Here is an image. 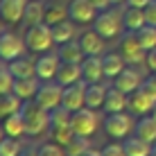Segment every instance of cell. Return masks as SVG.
I'll list each match as a JSON object with an SVG mask.
<instances>
[{
    "instance_id": "6da1fadb",
    "label": "cell",
    "mask_w": 156,
    "mask_h": 156,
    "mask_svg": "<svg viewBox=\"0 0 156 156\" xmlns=\"http://www.w3.org/2000/svg\"><path fill=\"white\" fill-rule=\"evenodd\" d=\"M23 118H25V131L27 136H41L50 129V111L43 109L36 100H27L23 102Z\"/></svg>"
},
{
    "instance_id": "7a4b0ae2",
    "label": "cell",
    "mask_w": 156,
    "mask_h": 156,
    "mask_svg": "<svg viewBox=\"0 0 156 156\" xmlns=\"http://www.w3.org/2000/svg\"><path fill=\"white\" fill-rule=\"evenodd\" d=\"M104 131L106 136H111L113 140H125L136 131V122H133V113H109L104 120Z\"/></svg>"
},
{
    "instance_id": "3957f363",
    "label": "cell",
    "mask_w": 156,
    "mask_h": 156,
    "mask_svg": "<svg viewBox=\"0 0 156 156\" xmlns=\"http://www.w3.org/2000/svg\"><path fill=\"white\" fill-rule=\"evenodd\" d=\"M25 43L32 52H50V48L55 45V36H52V27L48 23L32 25L25 34Z\"/></svg>"
},
{
    "instance_id": "277c9868",
    "label": "cell",
    "mask_w": 156,
    "mask_h": 156,
    "mask_svg": "<svg viewBox=\"0 0 156 156\" xmlns=\"http://www.w3.org/2000/svg\"><path fill=\"white\" fill-rule=\"evenodd\" d=\"M75 136H86L90 138L95 131H98L100 127V118H98V111L95 109H88V106H84V109L79 111H73V122H70Z\"/></svg>"
},
{
    "instance_id": "5b68a950",
    "label": "cell",
    "mask_w": 156,
    "mask_h": 156,
    "mask_svg": "<svg viewBox=\"0 0 156 156\" xmlns=\"http://www.w3.org/2000/svg\"><path fill=\"white\" fill-rule=\"evenodd\" d=\"M118 52L125 57L127 66H143L145 59H147V50L140 45V41H138L136 32H129L127 36H122L120 50H118Z\"/></svg>"
},
{
    "instance_id": "8992f818",
    "label": "cell",
    "mask_w": 156,
    "mask_h": 156,
    "mask_svg": "<svg viewBox=\"0 0 156 156\" xmlns=\"http://www.w3.org/2000/svg\"><path fill=\"white\" fill-rule=\"evenodd\" d=\"M122 16H118L115 12H111V9H104V12L98 14V18L93 20V30L98 32L100 36H104V39H113L122 32Z\"/></svg>"
},
{
    "instance_id": "52a82bcc",
    "label": "cell",
    "mask_w": 156,
    "mask_h": 156,
    "mask_svg": "<svg viewBox=\"0 0 156 156\" xmlns=\"http://www.w3.org/2000/svg\"><path fill=\"white\" fill-rule=\"evenodd\" d=\"M25 48H27V43L20 39L16 32H0V59L2 61H14V59L23 57Z\"/></svg>"
},
{
    "instance_id": "ba28073f",
    "label": "cell",
    "mask_w": 156,
    "mask_h": 156,
    "mask_svg": "<svg viewBox=\"0 0 156 156\" xmlns=\"http://www.w3.org/2000/svg\"><path fill=\"white\" fill-rule=\"evenodd\" d=\"M156 106V98L149 93L147 88H136L133 93H129V102H127V111H131L133 115H149Z\"/></svg>"
},
{
    "instance_id": "9c48e42d",
    "label": "cell",
    "mask_w": 156,
    "mask_h": 156,
    "mask_svg": "<svg viewBox=\"0 0 156 156\" xmlns=\"http://www.w3.org/2000/svg\"><path fill=\"white\" fill-rule=\"evenodd\" d=\"M34 100L48 111L57 109V106H61V102H63V86L59 82H43Z\"/></svg>"
},
{
    "instance_id": "30bf717a",
    "label": "cell",
    "mask_w": 156,
    "mask_h": 156,
    "mask_svg": "<svg viewBox=\"0 0 156 156\" xmlns=\"http://www.w3.org/2000/svg\"><path fill=\"white\" fill-rule=\"evenodd\" d=\"M98 12L100 9L90 0H73L68 5V16L77 25H93V20L98 18Z\"/></svg>"
},
{
    "instance_id": "8fae6325",
    "label": "cell",
    "mask_w": 156,
    "mask_h": 156,
    "mask_svg": "<svg viewBox=\"0 0 156 156\" xmlns=\"http://www.w3.org/2000/svg\"><path fill=\"white\" fill-rule=\"evenodd\" d=\"M145 79H147V77H143V73L138 70V66H127L125 70L113 79V86H115V88H120L122 93H133L136 88H140V86H143Z\"/></svg>"
},
{
    "instance_id": "7c38bea8",
    "label": "cell",
    "mask_w": 156,
    "mask_h": 156,
    "mask_svg": "<svg viewBox=\"0 0 156 156\" xmlns=\"http://www.w3.org/2000/svg\"><path fill=\"white\" fill-rule=\"evenodd\" d=\"M59 66H61V57L52 55V52H43V57L36 59V77L41 82H55Z\"/></svg>"
},
{
    "instance_id": "4fadbf2b",
    "label": "cell",
    "mask_w": 156,
    "mask_h": 156,
    "mask_svg": "<svg viewBox=\"0 0 156 156\" xmlns=\"http://www.w3.org/2000/svg\"><path fill=\"white\" fill-rule=\"evenodd\" d=\"M86 84L84 79L73 86H63V102L61 104L66 106L68 111H79L86 106Z\"/></svg>"
},
{
    "instance_id": "5bb4252c",
    "label": "cell",
    "mask_w": 156,
    "mask_h": 156,
    "mask_svg": "<svg viewBox=\"0 0 156 156\" xmlns=\"http://www.w3.org/2000/svg\"><path fill=\"white\" fill-rule=\"evenodd\" d=\"M30 0H0V18L9 25H16L23 20L25 7Z\"/></svg>"
},
{
    "instance_id": "9a60e30c",
    "label": "cell",
    "mask_w": 156,
    "mask_h": 156,
    "mask_svg": "<svg viewBox=\"0 0 156 156\" xmlns=\"http://www.w3.org/2000/svg\"><path fill=\"white\" fill-rule=\"evenodd\" d=\"M84 79V73H82V63H68V61H61L59 66V73H57V82L61 86H73L77 82Z\"/></svg>"
},
{
    "instance_id": "2e32d148",
    "label": "cell",
    "mask_w": 156,
    "mask_h": 156,
    "mask_svg": "<svg viewBox=\"0 0 156 156\" xmlns=\"http://www.w3.org/2000/svg\"><path fill=\"white\" fill-rule=\"evenodd\" d=\"M79 43H82V50H84L86 57H100L104 52V36H100L95 30L84 32Z\"/></svg>"
},
{
    "instance_id": "e0dca14e",
    "label": "cell",
    "mask_w": 156,
    "mask_h": 156,
    "mask_svg": "<svg viewBox=\"0 0 156 156\" xmlns=\"http://www.w3.org/2000/svg\"><path fill=\"white\" fill-rule=\"evenodd\" d=\"M41 79L39 77H23V79H16L14 82V93L18 95L23 102H27V100H34L36 98V93H39V88H41Z\"/></svg>"
},
{
    "instance_id": "ac0fdd59",
    "label": "cell",
    "mask_w": 156,
    "mask_h": 156,
    "mask_svg": "<svg viewBox=\"0 0 156 156\" xmlns=\"http://www.w3.org/2000/svg\"><path fill=\"white\" fill-rule=\"evenodd\" d=\"M82 73L86 84H100L104 77V66H102L100 57H86L82 61Z\"/></svg>"
},
{
    "instance_id": "d6986e66",
    "label": "cell",
    "mask_w": 156,
    "mask_h": 156,
    "mask_svg": "<svg viewBox=\"0 0 156 156\" xmlns=\"http://www.w3.org/2000/svg\"><path fill=\"white\" fill-rule=\"evenodd\" d=\"M127 102H129V93H122L120 88L111 86L109 93H106V100H104V111H106V113H120V111H127Z\"/></svg>"
},
{
    "instance_id": "ffe728a7",
    "label": "cell",
    "mask_w": 156,
    "mask_h": 156,
    "mask_svg": "<svg viewBox=\"0 0 156 156\" xmlns=\"http://www.w3.org/2000/svg\"><path fill=\"white\" fill-rule=\"evenodd\" d=\"M125 152L127 156H152V149H154V145L152 143H147V140H143L140 136H136V133H131L129 138H125Z\"/></svg>"
},
{
    "instance_id": "44dd1931",
    "label": "cell",
    "mask_w": 156,
    "mask_h": 156,
    "mask_svg": "<svg viewBox=\"0 0 156 156\" xmlns=\"http://www.w3.org/2000/svg\"><path fill=\"white\" fill-rule=\"evenodd\" d=\"M102 66H104V77L115 79L118 75L127 68V61L120 52H109L106 57H102Z\"/></svg>"
},
{
    "instance_id": "7402d4cb",
    "label": "cell",
    "mask_w": 156,
    "mask_h": 156,
    "mask_svg": "<svg viewBox=\"0 0 156 156\" xmlns=\"http://www.w3.org/2000/svg\"><path fill=\"white\" fill-rule=\"evenodd\" d=\"M9 73L14 75L16 79H23V77H36V61H32L27 57H18L14 61H9Z\"/></svg>"
},
{
    "instance_id": "603a6c76",
    "label": "cell",
    "mask_w": 156,
    "mask_h": 156,
    "mask_svg": "<svg viewBox=\"0 0 156 156\" xmlns=\"http://www.w3.org/2000/svg\"><path fill=\"white\" fill-rule=\"evenodd\" d=\"M122 25L127 32H138L147 25L145 18V9H136V7H127V12L122 14Z\"/></svg>"
},
{
    "instance_id": "cb8c5ba5",
    "label": "cell",
    "mask_w": 156,
    "mask_h": 156,
    "mask_svg": "<svg viewBox=\"0 0 156 156\" xmlns=\"http://www.w3.org/2000/svg\"><path fill=\"white\" fill-rule=\"evenodd\" d=\"M59 57H61V61H68V63H82L84 61V50H82V43L79 41H68L63 43V45H59Z\"/></svg>"
},
{
    "instance_id": "d4e9b609",
    "label": "cell",
    "mask_w": 156,
    "mask_h": 156,
    "mask_svg": "<svg viewBox=\"0 0 156 156\" xmlns=\"http://www.w3.org/2000/svg\"><path fill=\"white\" fill-rule=\"evenodd\" d=\"M106 93L109 88L102 84H88L86 86V106L88 109H104V100H106Z\"/></svg>"
},
{
    "instance_id": "484cf974",
    "label": "cell",
    "mask_w": 156,
    "mask_h": 156,
    "mask_svg": "<svg viewBox=\"0 0 156 156\" xmlns=\"http://www.w3.org/2000/svg\"><path fill=\"white\" fill-rule=\"evenodd\" d=\"M2 127H5V133L12 138H20V136H27V131H25V118H23V111H18V113H12L9 118H5L2 120Z\"/></svg>"
},
{
    "instance_id": "4316f807",
    "label": "cell",
    "mask_w": 156,
    "mask_h": 156,
    "mask_svg": "<svg viewBox=\"0 0 156 156\" xmlns=\"http://www.w3.org/2000/svg\"><path fill=\"white\" fill-rule=\"evenodd\" d=\"M136 136H140L143 140L156 145V118L154 115H143L136 122Z\"/></svg>"
},
{
    "instance_id": "83f0119b",
    "label": "cell",
    "mask_w": 156,
    "mask_h": 156,
    "mask_svg": "<svg viewBox=\"0 0 156 156\" xmlns=\"http://www.w3.org/2000/svg\"><path fill=\"white\" fill-rule=\"evenodd\" d=\"M52 36H55V43L57 45H63V43L73 41L75 39V20H61L59 25L52 27Z\"/></svg>"
},
{
    "instance_id": "f1b7e54d",
    "label": "cell",
    "mask_w": 156,
    "mask_h": 156,
    "mask_svg": "<svg viewBox=\"0 0 156 156\" xmlns=\"http://www.w3.org/2000/svg\"><path fill=\"white\" fill-rule=\"evenodd\" d=\"M20 109H23V100L16 93H9V95H2V98H0V120L9 118L12 113H18Z\"/></svg>"
},
{
    "instance_id": "f546056e",
    "label": "cell",
    "mask_w": 156,
    "mask_h": 156,
    "mask_svg": "<svg viewBox=\"0 0 156 156\" xmlns=\"http://www.w3.org/2000/svg\"><path fill=\"white\" fill-rule=\"evenodd\" d=\"M66 18H70V16H68V7H63V5H59V2H52V5L45 7V18H43V23H48L50 27L59 25Z\"/></svg>"
},
{
    "instance_id": "4dcf8cb0",
    "label": "cell",
    "mask_w": 156,
    "mask_h": 156,
    "mask_svg": "<svg viewBox=\"0 0 156 156\" xmlns=\"http://www.w3.org/2000/svg\"><path fill=\"white\" fill-rule=\"evenodd\" d=\"M43 18H45V7H43L41 2H27V7H25V16L23 20L30 25H41Z\"/></svg>"
},
{
    "instance_id": "1f68e13d",
    "label": "cell",
    "mask_w": 156,
    "mask_h": 156,
    "mask_svg": "<svg viewBox=\"0 0 156 156\" xmlns=\"http://www.w3.org/2000/svg\"><path fill=\"white\" fill-rule=\"evenodd\" d=\"M88 149H90V138H86V136H75L73 140L66 145L68 156H84Z\"/></svg>"
},
{
    "instance_id": "d6a6232c",
    "label": "cell",
    "mask_w": 156,
    "mask_h": 156,
    "mask_svg": "<svg viewBox=\"0 0 156 156\" xmlns=\"http://www.w3.org/2000/svg\"><path fill=\"white\" fill-rule=\"evenodd\" d=\"M23 154V145H20V138H12L5 136L2 143H0V156H20Z\"/></svg>"
},
{
    "instance_id": "836d02e7",
    "label": "cell",
    "mask_w": 156,
    "mask_h": 156,
    "mask_svg": "<svg viewBox=\"0 0 156 156\" xmlns=\"http://www.w3.org/2000/svg\"><path fill=\"white\" fill-rule=\"evenodd\" d=\"M136 36H138L140 45H143L147 52L156 48V27H154V25H145L143 30H138V32H136Z\"/></svg>"
},
{
    "instance_id": "e575fe53",
    "label": "cell",
    "mask_w": 156,
    "mask_h": 156,
    "mask_svg": "<svg viewBox=\"0 0 156 156\" xmlns=\"http://www.w3.org/2000/svg\"><path fill=\"white\" fill-rule=\"evenodd\" d=\"M50 136H52L55 143L66 147V145L75 138V131H73V127H55V129H50Z\"/></svg>"
},
{
    "instance_id": "d590c367",
    "label": "cell",
    "mask_w": 156,
    "mask_h": 156,
    "mask_svg": "<svg viewBox=\"0 0 156 156\" xmlns=\"http://www.w3.org/2000/svg\"><path fill=\"white\" fill-rule=\"evenodd\" d=\"M14 82H16V77L9 73V68H2L0 70V98L14 93Z\"/></svg>"
},
{
    "instance_id": "8d00e7d4",
    "label": "cell",
    "mask_w": 156,
    "mask_h": 156,
    "mask_svg": "<svg viewBox=\"0 0 156 156\" xmlns=\"http://www.w3.org/2000/svg\"><path fill=\"white\" fill-rule=\"evenodd\" d=\"M39 156H68V154H66V147H63V145L52 140V143H43L39 147Z\"/></svg>"
},
{
    "instance_id": "74e56055",
    "label": "cell",
    "mask_w": 156,
    "mask_h": 156,
    "mask_svg": "<svg viewBox=\"0 0 156 156\" xmlns=\"http://www.w3.org/2000/svg\"><path fill=\"white\" fill-rule=\"evenodd\" d=\"M102 156H127V152H125V145L122 143H109L104 149H102Z\"/></svg>"
},
{
    "instance_id": "f35d334b",
    "label": "cell",
    "mask_w": 156,
    "mask_h": 156,
    "mask_svg": "<svg viewBox=\"0 0 156 156\" xmlns=\"http://www.w3.org/2000/svg\"><path fill=\"white\" fill-rule=\"evenodd\" d=\"M145 18H147V25H154L156 27V0H152L145 7Z\"/></svg>"
},
{
    "instance_id": "ab89813d",
    "label": "cell",
    "mask_w": 156,
    "mask_h": 156,
    "mask_svg": "<svg viewBox=\"0 0 156 156\" xmlns=\"http://www.w3.org/2000/svg\"><path fill=\"white\" fill-rule=\"evenodd\" d=\"M145 66H147L152 73H156V48L147 52V59H145Z\"/></svg>"
},
{
    "instance_id": "60d3db41",
    "label": "cell",
    "mask_w": 156,
    "mask_h": 156,
    "mask_svg": "<svg viewBox=\"0 0 156 156\" xmlns=\"http://www.w3.org/2000/svg\"><path fill=\"white\" fill-rule=\"evenodd\" d=\"M149 2H152V0H127L129 7H136V9H145Z\"/></svg>"
},
{
    "instance_id": "b9f144b4",
    "label": "cell",
    "mask_w": 156,
    "mask_h": 156,
    "mask_svg": "<svg viewBox=\"0 0 156 156\" xmlns=\"http://www.w3.org/2000/svg\"><path fill=\"white\" fill-rule=\"evenodd\" d=\"M90 2H93L95 7L100 9V12H104V9H109L111 5H113V2H111V0H90Z\"/></svg>"
},
{
    "instance_id": "7bdbcfd3",
    "label": "cell",
    "mask_w": 156,
    "mask_h": 156,
    "mask_svg": "<svg viewBox=\"0 0 156 156\" xmlns=\"http://www.w3.org/2000/svg\"><path fill=\"white\" fill-rule=\"evenodd\" d=\"M20 156H39V149L27 147V149H23V154H20Z\"/></svg>"
},
{
    "instance_id": "ee69618b",
    "label": "cell",
    "mask_w": 156,
    "mask_h": 156,
    "mask_svg": "<svg viewBox=\"0 0 156 156\" xmlns=\"http://www.w3.org/2000/svg\"><path fill=\"white\" fill-rule=\"evenodd\" d=\"M84 156H102V152H98V149H93V147H90V149H88V152H86Z\"/></svg>"
},
{
    "instance_id": "f6af8a7d",
    "label": "cell",
    "mask_w": 156,
    "mask_h": 156,
    "mask_svg": "<svg viewBox=\"0 0 156 156\" xmlns=\"http://www.w3.org/2000/svg\"><path fill=\"white\" fill-rule=\"evenodd\" d=\"M5 136H7V133H5V127H2V122H0V143H2Z\"/></svg>"
},
{
    "instance_id": "bcb514c9",
    "label": "cell",
    "mask_w": 156,
    "mask_h": 156,
    "mask_svg": "<svg viewBox=\"0 0 156 156\" xmlns=\"http://www.w3.org/2000/svg\"><path fill=\"white\" fill-rule=\"evenodd\" d=\"M152 156H156V145H154V149H152Z\"/></svg>"
},
{
    "instance_id": "7dc6e473",
    "label": "cell",
    "mask_w": 156,
    "mask_h": 156,
    "mask_svg": "<svg viewBox=\"0 0 156 156\" xmlns=\"http://www.w3.org/2000/svg\"><path fill=\"white\" fill-rule=\"evenodd\" d=\"M152 115H154V118H156V106H154V111H152Z\"/></svg>"
},
{
    "instance_id": "c3c4849f",
    "label": "cell",
    "mask_w": 156,
    "mask_h": 156,
    "mask_svg": "<svg viewBox=\"0 0 156 156\" xmlns=\"http://www.w3.org/2000/svg\"><path fill=\"white\" fill-rule=\"evenodd\" d=\"M0 70H2V59H0Z\"/></svg>"
},
{
    "instance_id": "681fc988",
    "label": "cell",
    "mask_w": 156,
    "mask_h": 156,
    "mask_svg": "<svg viewBox=\"0 0 156 156\" xmlns=\"http://www.w3.org/2000/svg\"><path fill=\"white\" fill-rule=\"evenodd\" d=\"M111 2H122V0H111Z\"/></svg>"
}]
</instances>
